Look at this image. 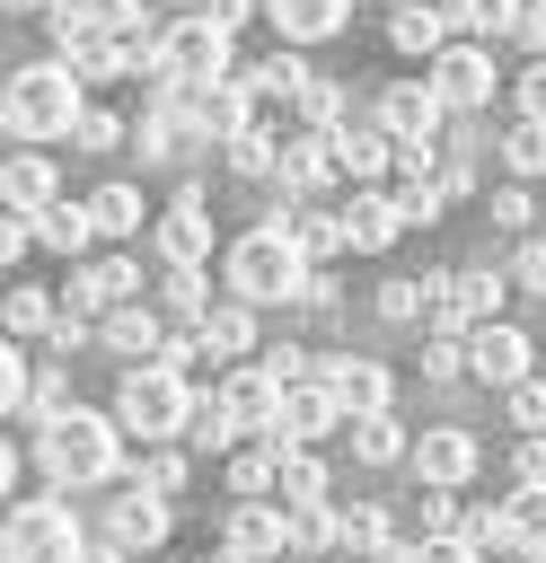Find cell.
Listing matches in <instances>:
<instances>
[{
  "instance_id": "6da1fadb",
  "label": "cell",
  "mask_w": 546,
  "mask_h": 563,
  "mask_svg": "<svg viewBox=\"0 0 546 563\" xmlns=\"http://www.w3.org/2000/svg\"><path fill=\"white\" fill-rule=\"evenodd\" d=\"M35 457H44V475H53L62 493H79V484H106V475L123 466V431H114V413L62 405V413L44 422V440H35Z\"/></svg>"
},
{
  "instance_id": "7a4b0ae2",
  "label": "cell",
  "mask_w": 546,
  "mask_h": 563,
  "mask_svg": "<svg viewBox=\"0 0 546 563\" xmlns=\"http://www.w3.org/2000/svg\"><path fill=\"white\" fill-rule=\"evenodd\" d=\"M0 114L18 141H62L79 123V70L70 62H26L9 88H0Z\"/></svg>"
},
{
  "instance_id": "3957f363",
  "label": "cell",
  "mask_w": 546,
  "mask_h": 563,
  "mask_svg": "<svg viewBox=\"0 0 546 563\" xmlns=\"http://www.w3.org/2000/svg\"><path fill=\"white\" fill-rule=\"evenodd\" d=\"M220 273H229V290L247 299V308H282V299H299V282H308V255L264 220V229H247L229 255H220Z\"/></svg>"
},
{
  "instance_id": "277c9868",
  "label": "cell",
  "mask_w": 546,
  "mask_h": 563,
  "mask_svg": "<svg viewBox=\"0 0 546 563\" xmlns=\"http://www.w3.org/2000/svg\"><path fill=\"white\" fill-rule=\"evenodd\" d=\"M194 422V378H176L167 361H132L123 387H114V431H141V440H176Z\"/></svg>"
},
{
  "instance_id": "5b68a950",
  "label": "cell",
  "mask_w": 546,
  "mask_h": 563,
  "mask_svg": "<svg viewBox=\"0 0 546 563\" xmlns=\"http://www.w3.org/2000/svg\"><path fill=\"white\" fill-rule=\"evenodd\" d=\"M79 519H70V501H18L9 519H0V563H79Z\"/></svg>"
},
{
  "instance_id": "8992f818",
  "label": "cell",
  "mask_w": 546,
  "mask_h": 563,
  "mask_svg": "<svg viewBox=\"0 0 546 563\" xmlns=\"http://www.w3.org/2000/svg\"><path fill=\"white\" fill-rule=\"evenodd\" d=\"M150 70H159V79H229V70H238V62H229V26H211L203 9L176 18V26H159Z\"/></svg>"
},
{
  "instance_id": "52a82bcc",
  "label": "cell",
  "mask_w": 546,
  "mask_h": 563,
  "mask_svg": "<svg viewBox=\"0 0 546 563\" xmlns=\"http://www.w3.org/2000/svg\"><path fill=\"white\" fill-rule=\"evenodd\" d=\"M423 79L440 88V106H449V114H476V106H493V44L458 35V44H440V53L423 62Z\"/></svg>"
},
{
  "instance_id": "ba28073f",
  "label": "cell",
  "mask_w": 546,
  "mask_h": 563,
  "mask_svg": "<svg viewBox=\"0 0 546 563\" xmlns=\"http://www.w3.org/2000/svg\"><path fill=\"white\" fill-rule=\"evenodd\" d=\"M458 352H467V369H476L484 387H520V378L537 369V343H528L511 317H484V325H467V334H458Z\"/></svg>"
},
{
  "instance_id": "9c48e42d",
  "label": "cell",
  "mask_w": 546,
  "mask_h": 563,
  "mask_svg": "<svg viewBox=\"0 0 546 563\" xmlns=\"http://www.w3.org/2000/svg\"><path fill=\"white\" fill-rule=\"evenodd\" d=\"M273 449H317L326 431H343V413H335V396H326V378H299V387H282V405H273Z\"/></svg>"
},
{
  "instance_id": "30bf717a",
  "label": "cell",
  "mask_w": 546,
  "mask_h": 563,
  "mask_svg": "<svg viewBox=\"0 0 546 563\" xmlns=\"http://www.w3.org/2000/svg\"><path fill=\"white\" fill-rule=\"evenodd\" d=\"M440 123H449V106H440L432 79H396V88H379V132H387V141H440Z\"/></svg>"
},
{
  "instance_id": "8fae6325",
  "label": "cell",
  "mask_w": 546,
  "mask_h": 563,
  "mask_svg": "<svg viewBox=\"0 0 546 563\" xmlns=\"http://www.w3.org/2000/svg\"><path fill=\"white\" fill-rule=\"evenodd\" d=\"M317 378H326V396H335V413H343V422L387 413V369H379V361H361V352H326V361H317Z\"/></svg>"
},
{
  "instance_id": "7c38bea8",
  "label": "cell",
  "mask_w": 546,
  "mask_h": 563,
  "mask_svg": "<svg viewBox=\"0 0 546 563\" xmlns=\"http://www.w3.org/2000/svg\"><path fill=\"white\" fill-rule=\"evenodd\" d=\"M405 457H414V475H423V484H440V493H458V484H467V475L484 466V449H476V431H458V422H440V431H423V440H414Z\"/></svg>"
},
{
  "instance_id": "4fadbf2b",
  "label": "cell",
  "mask_w": 546,
  "mask_h": 563,
  "mask_svg": "<svg viewBox=\"0 0 546 563\" xmlns=\"http://www.w3.org/2000/svg\"><path fill=\"white\" fill-rule=\"evenodd\" d=\"M211 405L229 413V431H264V422H273V405H282V387L264 378V361H247V369H229V378L211 387Z\"/></svg>"
},
{
  "instance_id": "5bb4252c",
  "label": "cell",
  "mask_w": 546,
  "mask_h": 563,
  "mask_svg": "<svg viewBox=\"0 0 546 563\" xmlns=\"http://www.w3.org/2000/svg\"><path fill=\"white\" fill-rule=\"evenodd\" d=\"M106 537L123 545V554H150V545H167V493H114V510H106Z\"/></svg>"
},
{
  "instance_id": "9a60e30c",
  "label": "cell",
  "mask_w": 546,
  "mask_h": 563,
  "mask_svg": "<svg viewBox=\"0 0 546 563\" xmlns=\"http://www.w3.org/2000/svg\"><path fill=\"white\" fill-rule=\"evenodd\" d=\"M62 194V176H53V158H35V150H18V158H0V211H18V220H35L44 202Z\"/></svg>"
},
{
  "instance_id": "2e32d148",
  "label": "cell",
  "mask_w": 546,
  "mask_h": 563,
  "mask_svg": "<svg viewBox=\"0 0 546 563\" xmlns=\"http://www.w3.org/2000/svg\"><path fill=\"white\" fill-rule=\"evenodd\" d=\"M326 150H335V176H352V185H379L387 176V132L379 123H335Z\"/></svg>"
},
{
  "instance_id": "e0dca14e",
  "label": "cell",
  "mask_w": 546,
  "mask_h": 563,
  "mask_svg": "<svg viewBox=\"0 0 546 563\" xmlns=\"http://www.w3.org/2000/svg\"><path fill=\"white\" fill-rule=\"evenodd\" d=\"M159 255H167V264H203V255H211V211H203V194H176V202H167Z\"/></svg>"
},
{
  "instance_id": "ac0fdd59",
  "label": "cell",
  "mask_w": 546,
  "mask_h": 563,
  "mask_svg": "<svg viewBox=\"0 0 546 563\" xmlns=\"http://www.w3.org/2000/svg\"><path fill=\"white\" fill-rule=\"evenodd\" d=\"M220 554H229V563H264V554H282V510L238 501V510H229V528H220Z\"/></svg>"
},
{
  "instance_id": "d6986e66",
  "label": "cell",
  "mask_w": 546,
  "mask_h": 563,
  "mask_svg": "<svg viewBox=\"0 0 546 563\" xmlns=\"http://www.w3.org/2000/svg\"><path fill=\"white\" fill-rule=\"evenodd\" d=\"M396 229H405V220H396V194H379V185H361V194L343 202V238H352L361 255H379V246H396Z\"/></svg>"
},
{
  "instance_id": "ffe728a7",
  "label": "cell",
  "mask_w": 546,
  "mask_h": 563,
  "mask_svg": "<svg viewBox=\"0 0 546 563\" xmlns=\"http://www.w3.org/2000/svg\"><path fill=\"white\" fill-rule=\"evenodd\" d=\"M132 299H141V264L132 255H106V264H88L70 282V308H132Z\"/></svg>"
},
{
  "instance_id": "44dd1931",
  "label": "cell",
  "mask_w": 546,
  "mask_h": 563,
  "mask_svg": "<svg viewBox=\"0 0 546 563\" xmlns=\"http://www.w3.org/2000/svg\"><path fill=\"white\" fill-rule=\"evenodd\" d=\"M273 176H282L291 194L335 185V150H326V132H291V141H282V158H273Z\"/></svg>"
},
{
  "instance_id": "7402d4cb",
  "label": "cell",
  "mask_w": 546,
  "mask_h": 563,
  "mask_svg": "<svg viewBox=\"0 0 546 563\" xmlns=\"http://www.w3.org/2000/svg\"><path fill=\"white\" fill-rule=\"evenodd\" d=\"M273 229H282V238H291V246H299L308 264H326V255H343V246H352V238H343V211H317V202H299V211H282Z\"/></svg>"
},
{
  "instance_id": "603a6c76",
  "label": "cell",
  "mask_w": 546,
  "mask_h": 563,
  "mask_svg": "<svg viewBox=\"0 0 546 563\" xmlns=\"http://www.w3.org/2000/svg\"><path fill=\"white\" fill-rule=\"evenodd\" d=\"M194 334H203V352H211V361H238V352H255V308H247V299L203 308V317H194Z\"/></svg>"
},
{
  "instance_id": "cb8c5ba5",
  "label": "cell",
  "mask_w": 546,
  "mask_h": 563,
  "mask_svg": "<svg viewBox=\"0 0 546 563\" xmlns=\"http://www.w3.org/2000/svg\"><path fill=\"white\" fill-rule=\"evenodd\" d=\"M97 343H106V352H132V361H159V343H167V334H159V317L132 299V308H106Z\"/></svg>"
},
{
  "instance_id": "d4e9b609",
  "label": "cell",
  "mask_w": 546,
  "mask_h": 563,
  "mask_svg": "<svg viewBox=\"0 0 546 563\" xmlns=\"http://www.w3.org/2000/svg\"><path fill=\"white\" fill-rule=\"evenodd\" d=\"M273 9V26L291 35V44H317V35H335L343 18H352V0H264Z\"/></svg>"
},
{
  "instance_id": "484cf974",
  "label": "cell",
  "mask_w": 546,
  "mask_h": 563,
  "mask_svg": "<svg viewBox=\"0 0 546 563\" xmlns=\"http://www.w3.org/2000/svg\"><path fill=\"white\" fill-rule=\"evenodd\" d=\"M26 229H35V246H53V255H79V246L97 238V229H88V202H62V194H53Z\"/></svg>"
},
{
  "instance_id": "4316f807",
  "label": "cell",
  "mask_w": 546,
  "mask_h": 563,
  "mask_svg": "<svg viewBox=\"0 0 546 563\" xmlns=\"http://www.w3.org/2000/svg\"><path fill=\"white\" fill-rule=\"evenodd\" d=\"M502 528H511V554H537L546 563V484H520L502 501Z\"/></svg>"
},
{
  "instance_id": "83f0119b",
  "label": "cell",
  "mask_w": 546,
  "mask_h": 563,
  "mask_svg": "<svg viewBox=\"0 0 546 563\" xmlns=\"http://www.w3.org/2000/svg\"><path fill=\"white\" fill-rule=\"evenodd\" d=\"M387 35H396V53H423V62H432V53L449 44V18H440L432 0H405V9L387 18Z\"/></svg>"
},
{
  "instance_id": "f1b7e54d",
  "label": "cell",
  "mask_w": 546,
  "mask_h": 563,
  "mask_svg": "<svg viewBox=\"0 0 546 563\" xmlns=\"http://www.w3.org/2000/svg\"><path fill=\"white\" fill-rule=\"evenodd\" d=\"M343 431H352V457H361V466H396V457L414 449L396 413H361V422H343Z\"/></svg>"
},
{
  "instance_id": "f546056e",
  "label": "cell",
  "mask_w": 546,
  "mask_h": 563,
  "mask_svg": "<svg viewBox=\"0 0 546 563\" xmlns=\"http://www.w3.org/2000/svg\"><path fill=\"white\" fill-rule=\"evenodd\" d=\"M273 484H282V510L291 501H326V457L317 449H273Z\"/></svg>"
},
{
  "instance_id": "4dcf8cb0",
  "label": "cell",
  "mask_w": 546,
  "mask_h": 563,
  "mask_svg": "<svg viewBox=\"0 0 546 563\" xmlns=\"http://www.w3.org/2000/svg\"><path fill=\"white\" fill-rule=\"evenodd\" d=\"M458 35H476V44H493V35H520V0H449L440 9Z\"/></svg>"
},
{
  "instance_id": "1f68e13d",
  "label": "cell",
  "mask_w": 546,
  "mask_h": 563,
  "mask_svg": "<svg viewBox=\"0 0 546 563\" xmlns=\"http://www.w3.org/2000/svg\"><path fill=\"white\" fill-rule=\"evenodd\" d=\"M88 229L97 238H141V194L132 185H97L88 194Z\"/></svg>"
},
{
  "instance_id": "d6a6232c",
  "label": "cell",
  "mask_w": 546,
  "mask_h": 563,
  "mask_svg": "<svg viewBox=\"0 0 546 563\" xmlns=\"http://www.w3.org/2000/svg\"><path fill=\"white\" fill-rule=\"evenodd\" d=\"M282 545H291V554H326V545H335V510H326V501H291V510H282Z\"/></svg>"
},
{
  "instance_id": "836d02e7",
  "label": "cell",
  "mask_w": 546,
  "mask_h": 563,
  "mask_svg": "<svg viewBox=\"0 0 546 563\" xmlns=\"http://www.w3.org/2000/svg\"><path fill=\"white\" fill-rule=\"evenodd\" d=\"M387 537H396V528H387V510H379V501H352V510H335V545H343V554H379Z\"/></svg>"
},
{
  "instance_id": "e575fe53",
  "label": "cell",
  "mask_w": 546,
  "mask_h": 563,
  "mask_svg": "<svg viewBox=\"0 0 546 563\" xmlns=\"http://www.w3.org/2000/svg\"><path fill=\"white\" fill-rule=\"evenodd\" d=\"M291 106H299V123H308V132H335V123H343V88H335L326 70H308V79L291 88Z\"/></svg>"
},
{
  "instance_id": "d590c367",
  "label": "cell",
  "mask_w": 546,
  "mask_h": 563,
  "mask_svg": "<svg viewBox=\"0 0 546 563\" xmlns=\"http://www.w3.org/2000/svg\"><path fill=\"white\" fill-rule=\"evenodd\" d=\"M502 167H511V176H546V123H537V114H520V123L502 132Z\"/></svg>"
},
{
  "instance_id": "8d00e7d4",
  "label": "cell",
  "mask_w": 546,
  "mask_h": 563,
  "mask_svg": "<svg viewBox=\"0 0 546 563\" xmlns=\"http://www.w3.org/2000/svg\"><path fill=\"white\" fill-rule=\"evenodd\" d=\"M70 150H123V114H106V106H79V123H70Z\"/></svg>"
},
{
  "instance_id": "74e56055",
  "label": "cell",
  "mask_w": 546,
  "mask_h": 563,
  "mask_svg": "<svg viewBox=\"0 0 546 563\" xmlns=\"http://www.w3.org/2000/svg\"><path fill=\"white\" fill-rule=\"evenodd\" d=\"M273 158H282L273 132H229V167H238V176H273Z\"/></svg>"
},
{
  "instance_id": "f35d334b",
  "label": "cell",
  "mask_w": 546,
  "mask_h": 563,
  "mask_svg": "<svg viewBox=\"0 0 546 563\" xmlns=\"http://www.w3.org/2000/svg\"><path fill=\"white\" fill-rule=\"evenodd\" d=\"M159 290H167V308H176V317H203V308H211L203 264H167V282H159Z\"/></svg>"
},
{
  "instance_id": "ab89813d",
  "label": "cell",
  "mask_w": 546,
  "mask_h": 563,
  "mask_svg": "<svg viewBox=\"0 0 546 563\" xmlns=\"http://www.w3.org/2000/svg\"><path fill=\"white\" fill-rule=\"evenodd\" d=\"M502 273H458V299H467V325H484V317H502Z\"/></svg>"
},
{
  "instance_id": "60d3db41",
  "label": "cell",
  "mask_w": 546,
  "mask_h": 563,
  "mask_svg": "<svg viewBox=\"0 0 546 563\" xmlns=\"http://www.w3.org/2000/svg\"><path fill=\"white\" fill-rule=\"evenodd\" d=\"M229 493H238V501H264V493H273V449L229 457Z\"/></svg>"
},
{
  "instance_id": "b9f144b4",
  "label": "cell",
  "mask_w": 546,
  "mask_h": 563,
  "mask_svg": "<svg viewBox=\"0 0 546 563\" xmlns=\"http://www.w3.org/2000/svg\"><path fill=\"white\" fill-rule=\"evenodd\" d=\"M502 405H511V422L537 440L546 431V378H520V387H502Z\"/></svg>"
},
{
  "instance_id": "7bdbcfd3",
  "label": "cell",
  "mask_w": 546,
  "mask_h": 563,
  "mask_svg": "<svg viewBox=\"0 0 546 563\" xmlns=\"http://www.w3.org/2000/svg\"><path fill=\"white\" fill-rule=\"evenodd\" d=\"M379 317H387V325H414V317H423V282H405V273L379 282Z\"/></svg>"
},
{
  "instance_id": "ee69618b",
  "label": "cell",
  "mask_w": 546,
  "mask_h": 563,
  "mask_svg": "<svg viewBox=\"0 0 546 563\" xmlns=\"http://www.w3.org/2000/svg\"><path fill=\"white\" fill-rule=\"evenodd\" d=\"M0 317H9V334H44V325H53V299H44V290H9Z\"/></svg>"
},
{
  "instance_id": "f6af8a7d",
  "label": "cell",
  "mask_w": 546,
  "mask_h": 563,
  "mask_svg": "<svg viewBox=\"0 0 546 563\" xmlns=\"http://www.w3.org/2000/svg\"><path fill=\"white\" fill-rule=\"evenodd\" d=\"M440 202H449L440 185H405V194H396V220H405V229H432V220H440Z\"/></svg>"
},
{
  "instance_id": "bcb514c9",
  "label": "cell",
  "mask_w": 546,
  "mask_h": 563,
  "mask_svg": "<svg viewBox=\"0 0 546 563\" xmlns=\"http://www.w3.org/2000/svg\"><path fill=\"white\" fill-rule=\"evenodd\" d=\"M62 405H70V378H62V369H44V378H26V413H35V422H53Z\"/></svg>"
},
{
  "instance_id": "7dc6e473",
  "label": "cell",
  "mask_w": 546,
  "mask_h": 563,
  "mask_svg": "<svg viewBox=\"0 0 546 563\" xmlns=\"http://www.w3.org/2000/svg\"><path fill=\"white\" fill-rule=\"evenodd\" d=\"M44 343H53L62 361H70V352H88V343H97V325H88V317L70 308V317H53V325H44Z\"/></svg>"
},
{
  "instance_id": "c3c4849f",
  "label": "cell",
  "mask_w": 546,
  "mask_h": 563,
  "mask_svg": "<svg viewBox=\"0 0 546 563\" xmlns=\"http://www.w3.org/2000/svg\"><path fill=\"white\" fill-rule=\"evenodd\" d=\"M458 369H467V352H458V334H432V343H423V378L440 387V378H458Z\"/></svg>"
},
{
  "instance_id": "681fc988",
  "label": "cell",
  "mask_w": 546,
  "mask_h": 563,
  "mask_svg": "<svg viewBox=\"0 0 546 563\" xmlns=\"http://www.w3.org/2000/svg\"><path fill=\"white\" fill-rule=\"evenodd\" d=\"M176 484H185V457L176 449H150L141 457V493H176Z\"/></svg>"
},
{
  "instance_id": "f907efd6",
  "label": "cell",
  "mask_w": 546,
  "mask_h": 563,
  "mask_svg": "<svg viewBox=\"0 0 546 563\" xmlns=\"http://www.w3.org/2000/svg\"><path fill=\"white\" fill-rule=\"evenodd\" d=\"M502 282H520V290H537V299H546V238H528V246L511 255V273H502Z\"/></svg>"
},
{
  "instance_id": "816d5d0a",
  "label": "cell",
  "mask_w": 546,
  "mask_h": 563,
  "mask_svg": "<svg viewBox=\"0 0 546 563\" xmlns=\"http://www.w3.org/2000/svg\"><path fill=\"white\" fill-rule=\"evenodd\" d=\"M528 220H537V202H528L520 185H502V194H493V229H511V238H520Z\"/></svg>"
},
{
  "instance_id": "f5cc1de1",
  "label": "cell",
  "mask_w": 546,
  "mask_h": 563,
  "mask_svg": "<svg viewBox=\"0 0 546 563\" xmlns=\"http://www.w3.org/2000/svg\"><path fill=\"white\" fill-rule=\"evenodd\" d=\"M18 405H26V361H18L9 343H0V422H9Z\"/></svg>"
},
{
  "instance_id": "db71d44e",
  "label": "cell",
  "mask_w": 546,
  "mask_h": 563,
  "mask_svg": "<svg viewBox=\"0 0 546 563\" xmlns=\"http://www.w3.org/2000/svg\"><path fill=\"white\" fill-rule=\"evenodd\" d=\"M26 246H35V229H26V220H18V211H0V273H9V264H18V255H26Z\"/></svg>"
},
{
  "instance_id": "11a10c76",
  "label": "cell",
  "mask_w": 546,
  "mask_h": 563,
  "mask_svg": "<svg viewBox=\"0 0 546 563\" xmlns=\"http://www.w3.org/2000/svg\"><path fill=\"white\" fill-rule=\"evenodd\" d=\"M520 114H537V123H546V53L520 70Z\"/></svg>"
},
{
  "instance_id": "9f6ffc18",
  "label": "cell",
  "mask_w": 546,
  "mask_h": 563,
  "mask_svg": "<svg viewBox=\"0 0 546 563\" xmlns=\"http://www.w3.org/2000/svg\"><path fill=\"white\" fill-rule=\"evenodd\" d=\"M520 484H546V431H537V440H520Z\"/></svg>"
},
{
  "instance_id": "6f0895ef",
  "label": "cell",
  "mask_w": 546,
  "mask_h": 563,
  "mask_svg": "<svg viewBox=\"0 0 546 563\" xmlns=\"http://www.w3.org/2000/svg\"><path fill=\"white\" fill-rule=\"evenodd\" d=\"M203 18H211V26H247V18H255V0H211Z\"/></svg>"
},
{
  "instance_id": "680465c9",
  "label": "cell",
  "mask_w": 546,
  "mask_h": 563,
  "mask_svg": "<svg viewBox=\"0 0 546 563\" xmlns=\"http://www.w3.org/2000/svg\"><path fill=\"white\" fill-rule=\"evenodd\" d=\"M520 35H528V44L546 53V0H520Z\"/></svg>"
},
{
  "instance_id": "91938a15",
  "label": "cell",
  "mask_w": 546,
  "mask_h": 563,
  "mask_svg": "<svg viewBox=\"0 0 546 563\" xmlns=\"http://www.w3.org/2000/svg\"><path fill=\"white\" fill-rule=\"evenodd\" d=\"M79 563H132V554H123L114 537H97V545H79Z\"/></svg>"
},
{
  "instance_id": "94428289",
  "label": "cell",
  "mask_w": 546,
  "mask_h": 563,
  "mask_svg": "<svg viewBox=\"0 0 546 563\" xmlns=\"http://www.w3.org/2000/svg\"><path fill=\"white\" fill-rule=\"evenodd\" d=\"M9 484H18V449L0 440V493H9Z\"/></svg>"
},
{
  "instance_id": "6125c7cd",
  "label": "cell",
  "mask_w": 546,
  "mask_h": 563,
  "mask_svg": "<svg viewBox=\"0 0 546 563\" xmlns=\"http://www.w3.org/2000/svg\"><path fill=\"white\" fill-rule=\"evenodd\" d=\"M0 9H53V0H0Z\"/></svg>"
},
{
  "instance_id": "be15d7a7",
  "label": "cell",
  "mask_w": 546,
  "mask_h": 563,
  "mask_svg": "<svg viewBox=\"0 0 546 563\" xmlns=\"http://www.w3.org/2000/svg\"><path fill=\"white\" fill-rule=\"evenodd\" d=\"M493 563H537V554H493Z\"/></svg>"
}]
</instances>
